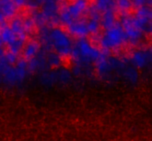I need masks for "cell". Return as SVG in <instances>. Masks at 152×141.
Here are the masks:
<instances>
[{"label":"cell","mask_w":152,"mask_h":141,"mask_svg":"<svg viewBox=\"0 0 152 141\" xmlns=\"http://www.w3.org/2000/svg\"><path fill=\"white\" fill-rule=\"evenodd\" d=\"M74 62H75V59L71 53H65L59 56L60 65L65 69H71L74 67Z\"/></svg>","instance_id":"cell-3"},{"label":"cell","mask_w":152,"mask_h":141,"mask_svg":"<svg viewBox=\"0 0 152 141\" xmlns=\"http://www.w3.org/2000/svg\"><path fill=\"white\" fill-rule=\"evenodd\" d=\"M135 49V46L131 42H125L120 45V47H115L111 50L110 53L112 55H116V56H120L126 57L127 59H130L132 57L134 54V50Z\"/></svg>","instance_id":"cell-2"},{"label":"cell","mask_w":152,"mask_h":141,"mask_svg":"<svg viewBox=\"0 0 152 141\" xmlns=\"http://www.w3.org/2000/svg\"><path fill=\"white\" fill-rule=\"evenodd\" d=\"M88 45L91 49L98 53H102L104 50V45L101 40V37L96 33V32L90 31L86 36Z\"/></svg>","instance_id":"cell-1"},{"label":"cell","mask_w":152,"mask_h":141,"mask_svg":"<svg viewBox=\"0 0 152 141\" xmlns=\"http://www.w3.org/2000/svg\"><path fill=\"white\" fill-rule=\"evenodd\" d=\"M57 28H58V30L60 31L62 33L65 34V35H69L70 34L71 35H72V34H71V30L70 29L68 25L62 24V25H59Z\"/></svg>","instance_id":"cell-4"}]
</instances>
